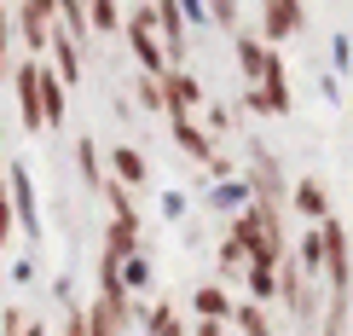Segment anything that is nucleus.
I'll return each instance as SVG.
<instances>
[{"label": "nucleus", "instance_id": "nucleus-11", "mask_svg": "<svg viewBox=\"0 0 353 336\" xmlns=\"http://www.w3.org/2000/svg\"><path fill=\"white\" fill-rule=\"evenodd\" d=\"M232 52H238V70H243V81L255 87V81H261V64H267V41H261L255 29H232Z\"/></svg>", "mask_w": 353, "mask_h": 336}, {"label": "nucleus", "instance_id": "nucleus-3", "mask_svg": "<svg viewBox=\"0 0 353 336\" xmlns=\"http://www.w3.org/2000/svg\"><path fill=\"white\" fill-rule=\"evenodd\" d=\"M243 186H249V197H255L261 209L284 215V203H290V186H284V168L272 163V151H261V145H255V157H249V168H243Z\"/></svg>", "mask_w": 353, "mask_h": 336}, {"label": "nucleus", "instance_id": "nucleus-37", "mask_svg": "<svg viewBox=\"0 0 353 336\" xmlns=\"http://www.w3.org/2000/svg\"><path fill=\"white\" fill-rule=\"evenodd\" d=\"M12 279L29 284V279H35V261H23V255H18V261H12Z\"/></svg>", "mask_w": 353, "mask_h": 336}, {"label": "nucleus", "instance_id": "nucleus-13", "mask_svg": "<svg viewBox=\"0 0 353 336\" xmlns=\"http://www.w3.org/2000/svg\"><path fill=\"white\" fill-rule=\"evenodd\" d=\"M18 35L29 52H47V35H52V12H41L35 0H18Z\"/></svg>", "mask_w": 353, "mask_h": 336}, {"label": "nucleus", "instance_id": "nucleus-10", "mask_svg": "<svg viewBox=\"0 0 353 336\" xmlns=\"http://www.w3.org/2000/svg\"><path fill=\"white\" fill-rule=\"evenodd\" d=\"M105 255H110V261L139 255V215H110V226H105Z\"/></svg>", "mask_w": 353, "mask_h": 336}, {"label": "nucleus", "instance_id": "nucleus-25", "mask_svg": "<svg viewBox=\"0 0 353 336\" xmlns=\"http://www.w3.org/2000/svg\"><path fill=\"white\" fill-rule=\"evenodd\" d=\"M134 99H139V110H168L163 81H157V76H139V81H134Z\"/></svg>", "mask_w": 353, "mask_h": 336}, {"label": "nucleus", "instance_id": "nucleus-12", "mask_svg": "<svg viewBox=\"0 0 353 336\" xmlns=\"http://www.w3.org/2000/svg\"><path fill=\"white\" fill-rule=\"evenodd\" d=\"M110 180H122L128 192L134 186H151V163H145L134 145H110Z\"/></svg>", "mask_w": 353, "mask_h": 336}, {"label": "nucleus", "instance_id": "nucleus-31", "mask_svg": "<svg viewBox=\"0 0 353 336\" xmlns=\"http://www.w3.org/2000/svg\"><path fill=\"white\" fill-rule=\"evenodd\" d=\"M180 18H185V29H197V23H209V6L203 0H180Z\"/></svg>", "mask_w": 353, "mask_h": 336}, {"label": "nucleus", "instance_id": "nucleus-39", "mask_svg": "<svg viewBox=\"0 0 353 336\" xmlns=\"http://www.w3.org/2000/svg\"><path fill=\"white\" fill-rule=\"evenodd\" d=\"M23 336H47V330H41V325H29V330H23Z\"/></svg>", "mask_w": 353, "mask_h": 336}, {"label": "nucleus", "instance_id": "nucleus-20", "mask_svg": "<svg viewBox=\"0 0 353 336\" xmlns=\"http://www.w3.org/2000/svg\"><path fill=\"white\" fill-rule=\"evenodd\" d=\"M249 302H267V296H278V261H249Z\"/></svg>", "mask_w": 353, "mask_h": 336}, {"label": "nucleus", "instance_id": "nucleus-22", "mask_svg": "<svg viewBox=\"0 0 353 336\" xmlns=\"http://www.w3.org/2000/svg\"><path fill=\"white\" fill-rule=\"evenodd\" d=\"M76 168H81V180L87 186H105V163H99V139H76Z\"/></svg>", "mask_w": 353, "mask_h": 336}, {"label": "nucleus", "instance_id": "nucleus-5", "mask_svg": "<svg viewBox=\"0 0 353 336\" xmlns=\"http://www.w3.org/2000/svg\"><path fill=\"white\" fill-rule=\"evenodd\" d=\"M261 99H267V116H290L296 110V93H290V70H284V58H278L267 47V64H261Z\"/></svg>", "mask_w": 353, "mask_h": 336}, {"label": "nucleus", "instance_id": "nucleus-23", "mask_svg": "<svg viewBox=\"0 0 353 336\" xmlns=\"http://www.w3.org/2000/svg\"><path fill=\"white\" fill-rule=\"evenodd\" d=\"M81 336H122V330H116L110 325V308H105V302H87V308H81Z\"/></svg>", "mask_w": 353, "mask_h": 336}, {"label": "nucleus", "instance_id": "nucleus-7", "mask_svg": "<svg viewBox=\"0 0 353 336\" xmlns=\"http://www.w3.org/2000/svg\"><path fill=\"white\" fill-rule=\"evenodd\" d=\"M81 41L76 35H70V29H64V18H52V35H47V52H52V70H58V76H64V87H76L81 81Z\"/></svg>", "mask_w": 353, "mask_h": 336}, {"label": "nucleus", "instance_id": "nucleus-9", "mask_svg": "<svg viewBox=\"0 0 353 336\" xmlns=\"http://www.w3.org/2000/svg\"><path fill=\"white\" fill-rule=\"evenodd\" d=\"M35 76H41V58H23L18 64V116H23L29 134H41V87H35Z\"/></svg>", "mask_w": 353, "mask_h": 336}, {"label": "nucleus", "instance_id": "nucleus-30", "mask_svg": "<svg viewBox=\"0 0 353 336\" xmlns=\"http://www.w3.org/2000/svg\"><path fill=\"white\" fill-rule=\"evenodd\" d=\"M23 330H29V313H18V308L0 313V336H23Z\"/></svg>", "mask_w": 353, "mask_h": 336}, {"label": "nucleus", "instance_id": "nucleus-26", "mask_svg": "<svg viewBox=\"0 0 353 336\" xmlns=\"http://www.w3.org/2000/svg\"><path fill=\"white\" fill-rule=\"evenodd\" d=\"M12 232H18V215H12V192H6V180H0V250L12 244Z\"/></svg>", "mask_w": 353, "mask_h": 336}, {"label": "nucleus", "instance_id": "nucleus-38", "mask_svg": "<svg viewBox=\"0 0 353 336\" xmlns=\"http://www.w3.org/2000/svg\"><path fill=\"white\" fill-rule=\"evenodd\" d=\"M64 336H81V308H76V313L64 319Z\"/></svg>", "mask_w": 353, "mask_h": 336}, {"label": "nucleus", "instance_id": "nucleus-6", "mask_svg": "<svg viewBox=\"0 0 353 336\" xmlns=\"http://www.w3.org/2000/svg\"><path fill=\"white\" fill-rule=\"evenodd\" d=\"M301 23H307L301 0H261V41H290L301 35Z\"/></svg>", "mask_w": 353, "mask_h": 336}, {"label": "nucleus", "instance_id": "nucleus-35", "mask_svg": "<svg viewBox=\"0 0 353 336\" xmlns=\"http://www.w3.org/2000/svg\"><path fill=\"white\" fill-rule=\"evenodd\" d=\"M209 128H214V134H232V116L220 110V105H209Z\"/></svg>", "mask_w": 353, "mask_h": 336}, {"label": "nucleus", "instance_id": "nucleus-19", "mask_svg": "<svg viewBox=\"0 0 353 336\" xmlns=\"http://www.w3.org/2000/svg\"><path fill=\"white\" fill-rule=\"evenodd\" d=\"M249 186H243V174H232V180H214V192H209V209H226V215H238V209H249Z\"/></svg>", "mask_w": 353, "mask_h": 336}, {"label": "nucleus", "instance_id": "nucleus-34", "mask_svg": "<svg viewBox=\"0 0 353 336\" xmlns=\"http://www.w3.org/2000/svg\"><path fill=\"white\" fill-rule=\"evenodd\" d=\"M243 110H249V116H267V99H261V87H243Z\"/></svg>", "mask_w": 353, "mask_h": 336}, {"label": "nucleus", "instance_id": "nucleus-16", "mask_svg": "<svg viewBox=\"0 0 353 336\" xmlns=\"http://www.w3.org/2000/svg\"><path fill=\"white\" fill-rule=\"evenodd\" d=\"M168 134H174V145H180L191 163H209V157H214V139L203 134V128L191 122V116H174V128H168Z\"/></svg>", "mask_w": 353, "mask_h": 336}, {"label": "nucleus", "instance_id": "nucleus-36", "mask_svg": "<svg viewBox=\"0 0 353 336\" xmlns=\"http://www.w3.org/2000/svg\"><path fill=\"white\" fill-rule=\"evenodd\" d=\"M191 336H226V325H220V319H197V325H191Z\"/></svg>", "mask_w": 353, "mask_h": 336}, {"label": "nucleus", "instance_id": "nucleus-24", "mask_svg": "<svg viewBox=\"0 0 353 336\" xmlns=\"http://www.w3.org/2000/svg\"><path fill=\"white\" fill-rule=\"evenodd\" d=\"M116 273H122L128 296H134V290H151V279H157V273H151V261H145V255H128V261H122Z\"/></svg>", "mask_w": 353, "mask_h": 336}, {"label": "nucleus", "instance_id": "nucleus-14", "mask_svg": "<svg viewBox=\"0 0 353 336\" xmlns=\"http://www.w3.org/2000/svg\"><path fill=\"white\" fill-rule=\"evenodd\" d=\"M35 87H41V128H64V76L41 64Z\"/></svg>", "mask_w": 353, "mask_h": 336}, {"label": "nucleus", "instance_id": "nucleus-29", "mask_svg": "<svg viewBox=\"0 0 353 336\" xmlns=\"http://www.w3.org/2000/svg\"><path fill=\"white\" fill-rule=\"evenodd\" d=\"M243 267H249V261H243V250L226 238V244H220V273H243Z\"/></svg>", "mask_w": 353, "mask_h": 336}, {"label": "nucleus", "instance_id": "nucleus-17", "mask_svg": "<svg viewBox=\"0 0 353 336\" xmlns=\"http://www.w3.org/2000/svg\"><path fill=\"white\" fill-rule=\"evenodd\" d=\"M139 325H145V336H185V325H180V308L174 302H151L145 313H134Z\"/></svg>", "mask_w": 353, "mask_h": 336}, {"label": "nucleus", "instance_id": "nucleus-4", "mask_svg": "<svg viewBox=\"0 0 353 336\" xmlns=\"http://www.w3.org/2000/svg\"><path fill=\"white\" fill-rule=\"evenodd\" d=\"M6 192H12V215H18V226H23V238L29 244H41V203H35V180H29V168L23 163H12L6 168Z\"/></svg>", "mask_w": 353, "mask_h": 336}, {"label": "nucleus", "instance_id": "nucleus-8", "mask_svg": "<svg viewBox=\"0 0 353 336\" xmlns=\"http://www.w3.org/2000/svg\"><path fill=\"white\" fill-rule=\"evenodd\" d=\"M163 99H168V116H191L203 105V81L191 70H168L163 76Z\"/></svg>", "mask_w": 353, "mask_h": 336}, {"label": "nucleus", "instance_id": "nucleus-1", "mask_svg": "<svg viewBox=\"0 0 353 336\" xmlns=\"http://www.w3.org/2000/svg\"><path fill=\"white\" fill-rule=\"evenodd\" d=\"M122 35H128V47H134L139 70H145V76H157V81H163V76H168V52H163V35H157L151 0H145V6H134V12L122 18Z\"/></svg>", "mask_w": 353, "mask_h": 336}, {"label": "nucleus", "instance_id": "nucleus-28", "mask_svg": "<svg viewBox=\"0 0 353 336\" xmlns=\"http://www.w3.org/2000/svg\"><path fill=\"white\" fill-rule=\"evenodd\" d=\"M209 18L226 23V29H238V0H209Z\"/></svg>", "mask_w": 353, "mask_h": 336}, {"label": "nucleus", "instance_id": "nucleus-32", "mask_svg": "<svg viewBox=\"0 0 353 336\" xmlns=\"http://www.w3.org/2000/svg\"><path fill=\"white\" fill-rule=\"evenodd\" d=\"M330 64L347 76V64H353V47H347V35H336V41H330Z\"/></svg>", "mask_w": 353, "mask_h": 336}, {"label": "nucleus", "instance_id": "nucleus-27", "mask_svg": "<svg viewBox=\"0 0 353 336\" xmlns=\"http://www.w3.org/2000/svg\"><path fill=\"white\" fill-rule=\"evenodd\" d=\"M6 64H12V12L0 0V76H6Z\"/></svg>", "mask_w": 353, "mask_h": 336}, {"label": "nucleus", "instance_id": "nucleus-2", "mask_svg": "<svg viewBox=\"0 0 353 336\" xmlns=\"http://www.w3.org/2000/svg\"><path fill=\"white\" fill-rule=\"evenodd\" d=\"M278 296H284V308H290V319H296L301 330H313V325H319V308H325V302H319L313 279H307V273H301L290 255L278 261Z\"/></svg>", "mask_w": 353, "mask_h": 336}, {"label": "nucleus", "instance_id": "nucleus-21", "mask_svg": "<svg viewBox=\"0 0 353 336\" xmlns=\"http://www.w3.org/2000/svg\"><path fill=\"white\" fill-rule=\"evenodd\" d=\"M122 29V6L116 0H87V35H110Z\"/></svg>", "mask_w": 353, "mask_h": 336}, {"label": "nucleus", "instance_id": "nucleus-15", "mask_svg": "<svg viewBox=\"0 0 353 336\" xmlns=\"http://www.w3.org/2000/svg\"><path fill=\"white\" fill-rule=\"evenodd\" d=\"M290 203H296V215H301V221H325V215H330V192H325V180H296V186H290Z\"/></svg>", "mask_w": 353, "mask_h": 336}, {"label": "nucleus", "instance_id": "nucleus-18", "mask_svg": "<svg viewBox=\"0 0 353 336\" xmlns=\"http://www.w3.org/2000/svg\"><path fill=\"white\" fill-rule=\"evenodd\" d=\"M191 308H197V319H220V325H226L232 319V296L220 284H197L191 290Z\"/></svg>", "mask_w": 353, "mask_h": 336}, {"label": "nucleus", "instance_id": "nucleus-33", "mask_svg": "<svg viewBox=\"0 0 353 336\" xmlns=\"http://www.w3.org/2000/svg\"><path fill=\"white\" fill-rule=\"evenodd\" d=\"M203 168H209L214 180H232V174H238V168H232V157H220V151H214V157H209V163H203Z\"/></svg>", "mask_w": 353, "mask_h": 336}]
</instances>
